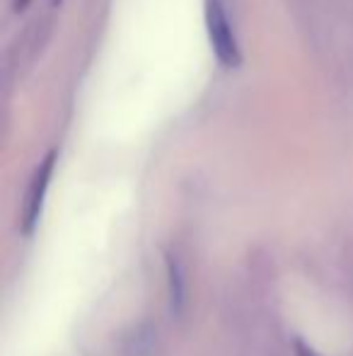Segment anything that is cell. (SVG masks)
<instances>
[{
    "label": "cell",
    "mask_w": 353,
    "mask_h": 356,
    "mask_svg": "<svg viewBox=\"0 0 353 356\" xmlns=\"http://www.w3.org/2000/svg\"><path fill=\"white\" fill-rule=\"evenodd\" d=\"M206 29L218 63L225 68L240 66L242 49L237 42L235 24L230 19V10H227L225 0H206Z\"/></svg>",
    "instance_id": "cell-1"
},
{
    "label": "cell",
    "mask_w": 353,
    "mask_h": 356,
    "mask_svg": "<svg viewBox=\"0 0 353 356\" xmlns=\"http://www.w3.org/2000/svg\"><path fill=\"white\" fill-rule=\"evenodd\" d=\"M53 168H56V153L51 150V153H46V158L37 165L32 179H29V187H27L24 204H22V218H19V230H22L24 238H32L39 220H42L44 199H46L49 184H51Z\"/></svg>",
    "instance_id": "cell-2"
},
{
    "label": "cell",
    "mask_w": 353,
    "mask_h": 356,
    "mask_svg": "<svg viewBox=\"0 0 353 356\" xmlns=\"http://www.w3.org/2000/svg\"><path fill=\"white\" fill-rule=\"evenodd\" d=\"M167 264V293H170V310L172 315H182L184 303H187V277H184V267L179 262L177 254H165Z\"/></svg>",
    "instance_id": "cell-3"
}]
</instances>
